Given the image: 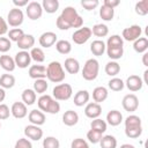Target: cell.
I'll list each match as a JSON object with an SVG mask.
<instances>
[{
    "mask_svg": "<svg viewBox=\"0 0 148 148\" xmlns=\"http://www.w3.org/2000/svg\"><path fill=\"white\" fill-rule=\"evenodd\" d=\"M65 71L59 61H51L46 67V77L53 83H60L65 80Z\"/></svg>",
    "mask_w": 148,
    "mask_h": 148,
    "instance_id": "1",
    "label": "cell"
},
{
    "mask_svg": "<svg viewBox=\"0 0 148 148\" xmlns=\"http://www.w3.org/2000/svg\"><path fill=\"white\" fill-rule=\"evenodd\" d=\"M67 23L71 28H81L82 24H83V18L77 14L76 9L72 6H67L62 9L61 12V15H60Z\"/></svg>",
    "mask_w": 148,
    "mask_h": 148,
    "instance_id": "2",
    "label": "cell"
},
{
    "mask_svg": "<svg viewBox=\"0 0 148 148\" xmlns=\"http://www.w3.org/2000/svg\"><path fill=\"white\" fill-rule=\"evenodd\" d=\"M98 72H99V62L96 59L91 58L86 61L82 69V76L87 81H94L97 77Z\"/></svg>",
    "mask_w": 148,
    "mask_h": 148,
    "instance_id": "3",
    "label": "cell"
},
{
    "mask_svg": "<svg viewBox=\"0 0 148 148\" xmlns=\"http://www.w3.org/2000/svg\"><path fill=\"white\" fill-rule=\"evenodd\" d=\"M72 86L68 83H60L52 90V96L56 101H67L72 97Z\"/></svg>",
    "mask_w": 148,
    "mask_h": 148,
    "instance_id": "4",
    "label": "cell"
},
{
    "mask_svg": "<svg viewBox=\"0 0 148 148\" xmlns=\"http://www.w3.org/2000/svg\"><path fill=\"white\" fill-rule=\"evenodd\" d=\"M92 32H91V29L88 28V27H81L80 29H77L76 31L73 32L72 35V39L75 44L77 45H82L84 43H87L89 40V38L91 37Z\"/></svg>",
    "mask_w": 148,
    "mask_h": 148,
    "instance_id": "5",
    "label": "cell"
},
{
    "mask_svg": "<svg viewBox=\"0 0 148 148\" xmlns=\"http://www.w3.org/2000/svg\"><path fill=\"white\" fill-rule=\"evenodd\" d=\"M23 20H24V15L20 8L10 9L7 15V24H9L10 27H14V28L20 27L23 23Z\"/></svg>",
    "mask_w": 148,
    "mask_h": 148,
    "instance_id": "6",
    "label": "cell"
},
{
    "mask_svg": "<svg viewBox=\"0 0 148 148\" xmlns=\"http://www.w3.org/2000/svg\"><path fill=\"white\" fill-rule=\"evenodd\" d=\"M142 34V29L140 25L138 24H133L128 28H125L123 30V34H121V38L127 40V42H134L138 38H140Z\"/></svg>",
    "mask_w": 148,
    "mask_h": 148,
    "instance_id": "7",
    "label": "cell"
},
{
    "mask_svg": "<svg viewBox=\"0 0 148 148\" xmlns=\"http://www.w3.org/2000/svg\"><path fill=\"white\" fill-rule=\"evenodd\" d=\"M25 13H27V16L35 21V20H38L42 17L43 15V7H42V3L37 2V1H31L28 3L27 8H25Z\"/></svg>",
    "mask_w": 148,
    "mask_h": 148,
    "instance_id": "8",
    "label": "cell"
},
{
    "mask_svg": "<svg viewBox=\"0 0 148 148\" xmlns=\"http://www.w3.org/2000/svg\"><path fill=\"white\" fill-rule=\"evenodd\" d=\"M121 105L125 111L134 112L139 108V99L134 94H127L124 96V98L121 101Z\"/></svg>",
    "mask_w": 148,
    "mask_h": 148,
    "instance_id": "9",
    "label": "cell"
},
{
    "mask_svg": "<svg viewBox=\"0 0 148 148\" xmlns=\"http://www.w3.org/2000/svg\"><path fill=\"white\" fill-rule=\"evenodd\" d=\"M24 135L30 140L38 141V140H40L43 138V130L39 126L30 124V125L24 127Z\"/></svg>",
    "mask_w": 148,
    "mask_h": 148,
    "instance_id": "10",
    "label": "cell"
},
{
    "mask_svg": "<svg viewBox=\"0 0 148 148\" xmlns=\"http://www.w3.org/2000/svg\"><path fill=\"white\" fill-rule=\"evenodd\" d=\"M14 61L18 68H27L28 66H30V62H31L30 53L28 51H20L15 54Z\"/></svg>",
    "mask_w": 148,
    "mask_h": 148,
    "instance_id": "11",
    "label": "cell"
},
{
    "mask_svg": "<svg viewBox=\"0 0 148 148\" xmlns=\"http://www.w3.org/2000/svg\"><path fill=\"white\" fill-rule=\"evenodd\" d=\"M39 42V45L42 47H45V49H49L51 46H53L56 43H57V35L52 31H46V32H43L38 39Z\"/></svg>",
    "mask_w": 148,
    "mask_h": 148,
    "instance_id": "12",
    "label": "cell"
},
{
    "mask_svg": "<svg viewBox=\"0 0 148 148\" xmlns=\"http://www.w3.org/2000/svg\"><path fill=\"white\" fill-rule=\"evenodd\" d=\"M125 84H126V87H127V89L130 91L135 92V91H139V90L142 89L143 82H142V79L140 76H138V75H130L127 77Z\"/></svg>",
    "mask_w": 148,
    "mask_h": 148,
    "instance_id": "13",
    "label": "cell"
},
{
    "mask_svg": "<svg viewBox=\"0 0 148 148\" xmlns=\"http://www.w3.org/2000/svg\"><path fill=\"white\" fill-rule=\"evenodd\" d=\"M10 113L16 119H22L28 114L27 105L23 102H15V103H13V105L10 108Z\"/></svg>",
    "mask_w": 148,
    "mask_h": 148,
    "instance_id": "14",
    "label": "cell"
},
{
    "mask_svg": "<svg viewBox=\"0 0 148 148\" xmlns=\"http://www.w3.org/2000/svg\"><path fill=\"white\" fill-rule=\"evenodd\" d=\"M102 113V106L98 103H88L84 108V114L90 119H96Z\"/></svg>",
    "mask_w": 148,
    "mask_h": 148,
    "instance_id": "15",
    "label": "cell"
},
{
    "mask_svg": "<svg viewBox=\"0 0 148 148\" xmlns=\"http://www.w3.org/2000/svg\"><path fill=\"white\" fill-rule=\"evenodd\" d=\"M28 119H29V121H30L32 125L40 126V125H43V124L45 123L46 117H45L44 112H42L40 110L35 109V110H31V111L29 112V114H28Z\"/></svg>",
    "mask_w": 148,
    "mask_h": 148,
    "instance_id": "16",
    "label": "cell"
},
{
    "mask_svg": "<svg viewBox=\"0 0 148 148\" xmlns=\"http://www.w3.org/2000/svg\"><path fill=\"white\" fill-rule=\"evenodd\" d=\"M29 76L34 80L46 77V67L43 65H32L29 67Z\"/></svg>",
    "mask_w": 148,
    "mask_h": 148,
    "instance_id": "17",
    "label": "cell"
},
{
    "mask_svg": "<svg viewBox=\"0 0 148 148\" xmlns=\"http://www.w3.org/2000/svg\"><path fill=\"white\" fill-rule=\"evenodd\" d=\"M34 45H35V37L32 35H28V34H24L20 38V40L17 42V46L22 51H27L29 49H32Z\"/></svg>",
    "mask_w": 148,
    "mask_h": 148,
    "instance_id": "18",
    "label": "cell"
},
{
    "mask_svg": "<svg viewBox=\"0 0 148 148\" xmlns=\"http://www.w3.org/2000/svg\"><path fill=\"white\" fill-rule=\"evenodd\" d=\"M123 121V114L118 110H111L106 114V123L111 126H118Z\"/></svg>",
    "mask_w": 148,
    "mask_h": 148,
    "instance_id": "19",
    "label": "cell"
},
{
    "mask_svg": "<svg viewBox=\"0 0 148 148\" xmlns=\"http://www.w3.org/2000/svg\"><path fill=\"white\" fill-rule=\"evenodd\" d=\"M108 89L103 86H99V87H96L94 90H92V98L95 101V103H102L104 102L106 98H108Z\"/></svg>",
    "mask_w": 148,
    "mask_h": 148,
    "instance_id": "20",
    "label": "cell"
},
{
    "mask_svg": "<svg viewBox=\"0 0 148 148\" xmlns=\"http://www.w3.org/2000/svg\"><path fill=\"white\" fill-rule=\"evenodd\" d=\"M79 121V114L73 111V110H67L64 114H62V123L66 125V126H74L76 125Z\"/></svg>",
    "mask_w": 148,
    "mask_h": 148,
    "instance_id": "21",
    "label": "cell"
},
{
    "mask_svg": "<svg viewBox=\"0 0 148 148\" xmlns=\"http://www.w3.org/2000/svg\"><path fill=\"white\" fill-rule=\"evenodd\" d=\"M89 98H90V95L87 90H79L74 95V104L76 106H83V105L88 104Z\"/></svg>",
    "mask_w": 148,
    "mask_h": 148,
    "instance_id": "22",
    "label": "cell"
},
{
    "mask_svg": "<svg viewBox=\"0 0 148 148\" xmlns=\"http://www.w3.org/2000/svg\"><path fill=\"white\" fill-rule=\"evenodd\" d=\"M106 50V46H105V43L101 39H96L94 40L91 44H90V51L94 56L96 57H99V56H103V53L105 52Z\"/></svg>",
    "mask_w": 148,
    "mask_h": 148,
    "instance_id": "23",
    "label": "cell"
},
{
    "mask_svg": "<svg viewBox=\"0 0 148 148\" xmlns=\"http://www.w3.org/2000/svg\"><path fill=\"white\" fill-rule=\"evenodd\" d=\"M53 101V97L50 96V95H42L38 101H37V105H38V109L42 111V112H49V109H50V105Z\"/></svg>",
    "mask_w": 148,
    "mask_h": 148,
    "instance_id": "24",
    "label": "cell"
},
{
    "mask_svg": "<svg viewBox=\"0 0 148 148\" xmlns=\"http://www.w3.org/2000/svg\"><path fill=\"white\" fill-rule=\"evenodd\" d=\"M0 66L7 72H13L16 67L14 58H12L10 56H7V54H3L0 57Z\"/></svg>",
    "mask_w": 148,
    "mask_h": 148,
    "instance_id": "25",
    "label": "cell"
},
{
    "mask_svg": "<svg viewBox=\"0 0 148 148\" xmlns=\"http://www.w3.org/2000/svg\"><path fill=\"white\" fill-rule=\"evenodd\" d=\"M64 66H65V69L69 74H76L80 71V62L75 58H67L65 60Z\"/></svg>",
    "mask_w": 148,
    "mask_h": 148,
    "instance_id": "26",
    "label": "cell"
},
{
    "mask_svg": "<svg viewBox=\"0 0 148 148\" xmlns=\"http://www.w3.org/2000/svg\"><path fill=\"white\" fill-rule=\"evenodd\" d=\"M36 98H37V95L34 91V89H24L23 90V92H22V102L25 105H28V106L32 105L36 102Z\"/></svg>",
    "mask_w": 148,
    "mask_h": 148,
    "instance_id": "27",
    "label": "cell"
},
{
    "mask_svg": "<svg viewBox=\"0 0 148 148\" xmlns=\"http://www.w3.org/2000/svg\"><path fill=\"white\" fill-rule=\"evenodd\" d=\"M43 10L49 14H53L59 9V1L58 0H43L42 2Z\"/></svg>",
    "mask_w": 148,
    "mask_h": 148,
    "instance_id": "28",
    "label": "cell"
},
{
    "mask_svg": "<svg viewBox=\"0 0 148 148\" xmlns=\"http://www.w3.org/2000/svg\"><path fill=\"white\" fill-rule=\"evenodd\" d=\"M133 49L136 53H145L148 50V39L146 37H140L134 40Z\"/></svg>",
    "mask_w": 148,
    "mask_h": 148,
    "instance_id": "29",
    "label": "cell"
},
{
    "mask_svg": "<svg viewBox=\"0 0 148 148\" xmlns=\"http://www.w3.org/2000/svg\"><path fill=\"white\" fill-rule=\"evenodd\" d=\"M15 84V77L12 74H2L0 76V87L2 89H10Z\"/></svg>",
    "mask_w": 148,
    "mask_h": 148,
    "instance_id": "30",
    "label": "cell"
},
{
    "mask_svg": "<svg viewBox=\"0 0 148 148\" xmlns=\"http://www.w3.org/2000/svg\"><path fill=\"white\" fill-rule=\"evenodd\" d=\"M56 49L60 54H68L72 51V44L66 39H60V40H57Z\"/></svg>",
    "mask_w": 148,
    "mask_h": 148,
    "instance_id": "31",
    "label": "cell"
},
{
    "mask_svg": "<svg viewBox=\"0 0 148 148\" xmlns=\"http://www.w3.org/2000/svg\"><path fill=\"white\" fill-rule=\"evenodd\" d=\"M101 148H117V139L113 135H104L99 141Z\"/></svg>",
    "mask_w": 148,
    "mask_h": 148,
    "instance_id": "32",
    "label": "cell"
},
{
    "mask_svg": "<svg viewBox=\"0 0 148 148\" xmlns=\"http://www.w3.org/2000/svg\"><path fill=\"white\" fill-rule=\"evenodd\" d=\"M105 51H106L108 57L113 61L120 59L124 54V47H106Z\"/></svg>",
    "mask_w": 148,
    "mask_h": 148,
    "instance_id": "33",
    "label": "cell"
},
{
    "mask_svg": "<svg viewBox=\"0 0 148 148\" xmlns=\"http://www.w3.org/2000/svg\"><path fill=\"white\" fill-rule=\"evenodd\" d=\"M119 72H120V65L117 61L111 60V61H109L105 65V73H106V75H109V76H116Z\"/></svg>",
    "mask_w": 148,
    "mask_h": 148,
    "instance_id": "34",
    "label": "cell"
},
{
    "mask_svg": "<svg viewBox=\"0 0 148 148\" xmlns=\"http://www.w3.org/2000/svg\"><path fill=\"white\" fill-rule=\"evenodd\" d=\"M47 88H49V83H47V81L45 79L35 80V82H34V91L35 92L44 95V92L47 90Z\"/></svg>",
    "mask_w": 148,
    "mask_h": 148,
    "instance_id": "35",
    "label": "cell"
},
{
    "mask_svg": "<svg viewBox=\"0 0 148 148\" xmlns=\"http://www.w3.org/2000/svg\"><path fill=\"white\" fill-rule=\"evenodd\" d=\"M106 127H108L106 121L103 120V119H101V118L92 119V121L90 123V128L91 130H95V131H97V132H99L102 134L106 131Z\"/></svg>",
    "mask_w": 148,
    "mask_h": 148,
    "instance_id": "36",
    "label": "cell"
},
{
    "mask_svg": "<svg viewBox=\"0 0 148 148\" xmlns=\"http://www.w3.org/2000/svg\"><path fill=\"white\" fill-rule=\"evenodd\" d=\"M91 32L96 37H105L109 34V28H108V25H105L103 23H98V24H95L92 27Z\"/></svg>",
    "mask_w": 148,
    "mask_h": 148,
    "instance_id": "37",
    "label": "cell"
},
{
    "mask_svg": "<svg viewBox=\"0 0 148 148\" xmlns=\"http://www.w3.org/2000/svg\"><path fill=\"white\" fill-rule=\"evenodd\" d=\"M99 16L104 21H112L113 16H114V9L113 8H110L108 6L102 5V7L99 9Z\"/></svg>",
    "mask_w": 148,
    "mask_h": 148,
    "instance_id": "38",
    "label": "cell"
},
{
    "mask_svg": "<svg viewBox=\"0 0 148 148\" xmlns=\"http://www.w3.org/2000/svg\"><path fill=\"white\" fill-rule=\"evenodd\" d=\"M124 45V39L119 35H112L111 37L108 38L106 40V47H123Z\"/></svg>",
    "mask_w": 148,
    "mask_h": 148,
    "instance_id": "39",
    "label": "cell"
},
{
    "mask_svg": "<svg viewBox=\"0 0 148 148\" xmlns=\"http://www.w3.org/2000/svg\"><path fill=\"white\" fill-rule=\"evenodd\" d=\"M108 86H109V88H110L112 91H120V90L124 89L125 82H124L121 79H119V77H112V79L108 82Z\"/></svg>",
    "mask_w": 148,
    "mask_h": 148,
    "instance_id": "40",
    "label": "cell"
},
{
    "mask_svg": "<svg viewBox=\"0 0 148 148\" xmlns=\"http://www.w3.org/2000/svg\"><path fill=\"white\" fill-rule=\"evenodd\" d=\"M30 57L36 62H43L45 60L44 51L40 47H32L31 51H30Z\"/></svg>",
    "mask_w": 148,
    "mask_h": 148,
    "instance_id": "41",
    "label": "cell"
},
{
    "mask_svg": "<svg viewBox=\"0 0 148 148\" xmlns=\"http://www.w3.org/2000/svg\"><path fill=\"white\" fill-rule=\"evenodd\" d=\"M125 134L130 139H136L142 134V126L136 127H125Z\"/></svg>",
    "mask_w": 148,
    "mask_h": 148,
    "instance_id": "42",
    "label": "cell"
},
{
    "mask_svg": "<svg viewBox=\"0 0 148 148\" xmlns=\"http://www.w3.org/2000/svg\"><path fill=\"white\" fill-rule=\"evenodd\" d=\"M135 13L140 16H145L148 14V0H142L135 3Z\"/></svg>",
    "mask_w": 148,
    "mask_h": 148,
    "instance_id": "43",
    "label": "cell"
},
{
    "mask_svg": "<svg viewBox=\"0 0 148 148\" xmlns=\"http://www.w3.org/2000/svg\"><path fill=\"white\" fill-rule=\"evenodd\" d=\"M141 118L135 114H131L125 119V127H136V126H142L141 125Z\"/></svg>",
    "mask_w": 148,
    "mask_h": 148,
    "instance_id": "44",
    "label": "cell"
},
{
    "mask_svg": "<svg viewBox=\"0 0 148 148\" xmlns=\"http://www.w3.org/2000/svg\"><path fill=\"white\" fill-rule=\"evenodd\" d=\"M43 148H60V142L54 136H46L43 140Z\"/></svg>",
    "mask_w": 148,
    "mask_h": 148,
    "instance_id": "45",
    "label": "cell"
},
{
    "mask_svg": "<svg viewBox=\"0 0 148 148\" xmlns=\"http://www.w3.org/2000/svg\"><path fill=\"white\" fill-rule=\"evenodd\" d=\"M102 136H103L102 133H99V132H97L95 130H91V128L87 133V139H88V141L90 143H99Z\"/></svg>",
    "mask_w": 148,
    "mask_h": 148,
    "instance_id": "46",
    "label": "cell"
},
{
    "mask_svg": "<svg viewBox=\"0 0 148 148\" xmlns=\"http://www.w3.org/2000/svg\"><path fill=\"white\" fill-rule=\"evenodd\" d=\"M23 35H24V32H23V30L20 29V28H14V29H12V30L8 31L9 40H13V42H16V43L20 40V38H21Z\"/></svg>",
    "mask_w": 148,
    "mask_h": 148,
    "instance_id": "47",
    "label": "cell"
},
{
    "mask_svg": "<svg viewBox=\"0 0 148 148\" xmlns=\"http://www.w3.org/2000/svg\"><path fill=\"white\" fill-rule=\"evenodd\" d=\"M12 49V42L7 37H0V52L6 53Z\"/></svg>",
    "mask_w": 148,
    "mask_h": 148,
    "instance_id": "48",
    "label": "cell"
},
{
    "mask_svg": "<svg viewBox=\"0 0 148 148\" xmlns=\"http://www.w3.org/2000/svg\"><path fill=\"white\" fill-rule=\"evenodd\" d=\"M98 5H99L98 0H82L81 1V6L86 10H92L96 7H98Z\"/></svg>",
    "mask_w": 148,
    "mask_h": 148,
    "instance_id": "49",
    "label": "cell"
},
{
    "mask_svg": "<svg viewBox=\"0 0 148 148\" xmlns=\"http://www.w3.org/2000/svg\"><path fill=\"white\" fill-rule=\"evenodd\" d=\"M71 148H89V145L86 140H83L81 138H77V139H74L72 141Z\"/></svg>",
    "mask_w": 148,
    "mask_h": 148,
    "instance_id": "50",
    "label": "cell"
},
{
    "mask_svg": "<svg viewBox=\"0 0 148 148\" xmlns=\"http://www.w3.org/2000/svg\"><path fill=\"white\" fill-rule=\"evenodd\" d=\"M14 148H32V145H31V142H30L28 139L21 138V139H18V140L16 141Z\"/></svg>",
    "mask_w": 148,
    "mask_h": 148,
    "instance_id": "51",
    "label": "cell"
},
{
    "mask_svg": "<svg viewBox=\"0 0 148 148\" xmlns=\"http://www.w3.org/2000/svg\"><path fill=\"white\" fill-rule=\"evenodd\" d=\"M10 114V110L8 108V105L6 104H0V120H5L8 119Z\"/></svg>",
    "mask_w": 148,
    "mask_h": 148,
    "instance_id": "52",
    "label": "cell"
},
{
    "mask_svg": "<svg viewBox=\"0 0 148 148\" xmlns=\"http://www.w3.org/2000/svg\"><path fill=\"white\" fill-rule=\"evenodd\" d=\"M56 24H57V28L60 29V30H68L71 27L68 25V23L61 17V16H58L57 21H56Z\"/></svg>",
    "mask_w": 148,
    "mask_h": 148,
    "instance_id": "53",
    "label": "cell"
},
{
    "mask_svg": "<svg viewBox=\"0 0 148 148\" xmlns=\"http://www.w3.org/2000/svg\"><path fill=\"white\" fill-rule=\"evenodd\" d=\"M7 32H8V24L5 21V18L0 16V36H3Z\"/></svg>",
    "mask_w": 148,
    "mask_h": 148,
    "instance_id": "54",
    "label": "cell"
},
{
    "mask_svg": "<svg viewBox=\"0 0 148 148\" xmlns=\"http://www.w3.org/2000/svg\"><path fill=\"white\" fill-rule=\"evenodd\" d=\"M119 3H120L119 0H104V2H103L104 6H108V7L113 8V9H114L117 6H119Z\"/></svg>",
    "mask_w": 148,
    "mask_h": 148,
    "instance_id": "55",
    "label": "cell"
},
{
    "mask_svg": "<svg viewBox=\"0 0 148 148\" xmlns=\"http://www.w3.org/2000/svg\"><path fill=\"white\" fill-rule=\"evenodd\" d=\"M13 3L15 6V8H21V7H25L28 6V0H13Z\"/></svg>",
    "mask_w": 148,
    "mask_h": 148,
    "instance_id": "56",
    "label": "cell"
},
{
    "mask_svg": "<svg viewBox=\"0 0 148 148\" xmlns=\"http://www.w3.org/2000/svg\"><path fill=\"white\" fill-rule=\"evenodd\" d=\"M142 64H143L146 67H148V53H147V52H145L143 56H142Z\"/></svg>",
    "mask_w": 148,
    "mask_h": 148,
    "instance_id": "57",
    "label": "cell"
},
{
    "mask_svg": "<svg viewBox=\"0 0 148 148\" xmlns=\"http://www.w3.org/2000/svg\"><path fill=\"white\" fill-rule=\"evenodd\" d=\"M5 97H6V91H5V89H2V88L0 87V103L3 102Z\"/></svg>",
    "mask_w": 148,
    "mask_h": 148,
    "instance_id": "58",
    "label": "cell"
},
{
    "mask_svg": "<svg viewBox=\"0 0 148 148\" xmlns=\"http://www.w3.org/2000/svg\"><path fill=\"white\" fill-rule=\"evenodd\" d=\"M147 75H148V69H146L145 72H143V77H145V80L142 81L143 83H146V84H148V79H147Z\"/></svg>",
    "mask_w": 148,
    "mask_h": 148,
    "instance_id": "59",
    "label": "cell"
},
{
    "mask_svg": "<svg viewBox=\"0 0 148 148\" xmlns=\"http://www.w3.org/2000/svg\"><path fill=\"white\" fill-rule=\"evenodd\" d=\"M120 148H135L133 145H130V143H124L120 146Z\"/></svg>",
    "mask_w": 148,
    "mask_h": 148,
    "instance_id": "60",
    "label": "cell"
},
{
    "mask_svg": "<svg viewBox=\"0 0 148 148\" xmlns=\"http://www.w3.org/2000/svg\"><path fill=\"white\" fill-rule=\"evenodd\" d=\"M0 128H1V123H0Z\"/></svg>",
    "mask_w": 148,
    "mask_h": 148,
    "instance_id": "61",
    "label": "cell"
}]
</instances>
